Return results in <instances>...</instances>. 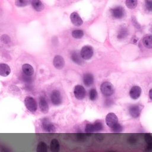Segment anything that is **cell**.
Masks as SVG:
<instances>
[{"mask_svg":"<svg viewBox=\"0 0 152 152\" xmlns=\"http://www.w3.org/2000/svg\"><path fill=\"white\" fill-rule=\"evenodd\" d=\"M100 90L103 95L109 96L113 93L114 88L111 83L109 82H104L101 85Z\"/></svg>","mask_w":152,"mask_h":152,"instance_id":"1","label":"cell"},{"mask_svg":"<svg viewBox=\"0 0 152 152\" xmlns=\"http://www.w3.org/2000/svg\"><path fill=\"white\" fill-rule=\"evenodd\" d=\"M25 104L27 109L32 112H35L38 109L37 103L36 100L32 97H26L25 99Z\"/></svg>","mask_w":152,"mask_h":152,"instance_id":"2","label":"cell"},{"mask_svg":"<svg viewBox=\"0 0 152 152\" xmlns=\"http://www.w3.org/2000/svg\"><path fill=\"white\" fill-rule=\"evenodd\" d=\"M80 55L81 58L85 60H90L93 55V49L92 47L88 45L83 47L81 50Z\"/></svg>","mask_w":152,"mask_h":152,"instance_id":"3","label":"cell"},{"mask_svg":"<svg viewBox=\"0 0 152 152\" xmlns=\"http://www.w3.org/2000/svg\"><path fill=\"white\" fill-rule=\"evenodd\" d=\"M106 123L111 128H114L118 123V119L114 113H109L106 117Z\"/></svg>","mask_w":152,"mask_h":152,"instance_id":"4","label":"cell"},{"mask_svg":"<svg viewBox=\"0 0 152 152\" xmlns=\"http://www.w3.org/2000/svg\"><path fill=\"white\" fill-rule=\"evenodd\" d=\"M51 100L54 105H59L62 102V97L60 91L54 90L51 95Z\"/></svg>","mask_w":152,"mask_h":152,"instance_id":"5","label":"cell"},{"mask_svg":"<svg viewBox=\"0 0 152 152\" xmlns=\"http://www.w3.org/2000/svg\"><path fill=\"white\" fill-rule=\"evenodd\" d=\"M74 93L77 99L81 100L83 99L86 96V90L82 86L77 85L74 88Z\"/></svg>","mask_w":152,"mask_h":152,"instance_id":"6","label":"cell"},{"mask_svg":"<svg viewBox=\"0 0 152 152\" xmlns=\"http://www.w3.org/2000/svg\"><path fill=\"white\" fill-rule=\"evenodd\" d=\"M111 13L113 17L116 19H121L125 15V11L122 7L117 6L111 10Z\"/></svg>","mask_w":152,"mask_h":152,"instance_id":"7","label":"cell"},{"mask_svg":"<svg viewBox=\"0 0 152 152\" xmlns=\"http://www.w3.org/2000/svg\"><path fill=\"white\" fill-rule=\"evenodd\" d=\"M53 64L54 67L58 70L63 68L65 65V61L64 58L60 55H56L53 61Z\"/></svg>","mask_w":152,"mask_h":152,"instance_id":"8","label":"cell"},{"mask_svg":"<svg viewBox=\"0 0 152 152\" xmlns=\"http://www.w3.org/2000/svg\"><path fill=\"white\" fill-rule=\"evenodd\" d=\"M42 127L44 129L48 132H54L55 131V126L48 119H44L42 121Z\"/></svg>","mask_w":152,"mask_h":152,"instance_id":"9","label":"cell"},{"mask_svg":"<svg viewBox=\"0 0 152 152\" xmlns=\"http://www.w3.org/2000/svg\"><path fill=\"white\" fill-rule=\"evenodd\" d=\"M70 19L72 23L76 26H80L83 24V20L81 18L76 12L71 13L70 16Z\"/></svg>","mask_w":152,"mask_h":152,"instance_id":"10","label":"cell"},{"mask_svg":"<svg viewBox=\"0 0 152 152\" xmlns=\"http://www.w3.org/2000/svg\"><path fill=\"white\" fill-rule=\"evenodd\" d=\"M39 106L42 112L47 113L49 111V106L48 102L44 97H41L39 101Z\"/></svg>","mask_w":152,"mask_h":152,"instance_id":"11","label":"cell"},{"mask_svg":"<svg viewBox=\"0 0 152 152\" xmlns=\"http://www.w3.org/2000/svg\"><path fill=\"white\" fill-rule=\"evenodd\" d=\"M141 93V89L137 86H133L130 91H129V95L133 99H138Z\"/></svg>","mask_w":152,"mask_h":152,"instance_id":"12","label":"cell"},{"mask_svg":"<svg viewBox=\"0 0 152 152\" xmlns=\"http://www.w3.org/2000/svg\"><path fill=\"white\" fill-rule=\"evenodd\" d=\"M11 73V68L6 64H0V76L6 77Z\"/></svg>","mask_w":152,"mask_h":152,"instance_id":"13","label":"cell"},{"mask_svg":"<svg viewBox=\"0 0 152 152\" xmlns=\"http://www.w3.org/2000/svg\"><path fill=\"white\" fill-rule=\"evenodd\" d=\"M130 115L134 118H138L140 115V109L137 105H132L129 109Z\"/></svg>","mask_w":152,"mask_h":152,"instance_id":"14","label":"cell"},{"mask_svg":"<svg viewBox=\"0 0 152 152\" xmlns=\"http://www.w3.org/2000/svg\"><path fill=\"white\" fill-rule=\"evenodd\" d=\"M32 7L36 12H41L44 9V4L39 0H33L31 2Z\"/></svg>","mask_w":152,"mask_h":152,"instance_id":"15","label":"cell"},{"mask_svg":"<svg viewBox=\"0 0 152 152\" xmlns=\"http://www.w3.org/2000/svg\"><path fill=\"white\" fill-rule=\"evenodd\" d=\"M93 81H94V78L92 74L90 73H86L83 76V82L86 86L87 87L90 86L91 85L93 84Z\"/></svg>","mask_w":152,"mask_h":152,"instance_id":"16","label":"cell"},{"mask_svg":"<svg viewBox=\"0 0 152 152\" xmlns=\"http://www.w3.org/2000/svg\"><path fill=\"white\" fill-rule=\"evenodd\" d=\"M22 70L24 74L28 76H31L34 73L33 67L28 64H25L22 66Z\"/></svg>","mask_w":152,"mask_h":152,"instance_id":"17","label":"cell"},{"mask_svg":"<svg viewBox=\"0 0 152 152\" xmlns=\"http://www.w3.org/2000/svg\"><path fill=\"white\" fill-rule=\"evenodd\" d=\"M71 58L74 63L77 64L81 65L83 64V60L81 55L78 54L77 52H73L71 55Z\"/></svg>","mask_w":152,"mask_h":152,"instance_id":"18","label":"cell"},{"mask_svg":"<svg viewBox=\"0 0 152 152\" xmlns=\"http://www.w3.org/2000/svg\"><path fill=\"white\" fill-rule=\"evenodd\" d=\"M128 35V31L125 28H121L118 31L117 38L118 39L122 40L127 37Z\"/></svg>","mask_w":152,"mask_h":152,"instance_id":"19","label":"cell"},{"mask_svg":"<svg viewBox=\"0 0 152 152\" xmlns=\"http://www.w3.org/2000/svg\"><path fill=\"white\" fill-rule=\"evenodd\" d=\"M143 45L147 48H152V36H147L143 38Z\"/></svg>","mask_w":152,"mask_h":152,"instance_id":"20","label":"cell"},{"mask_svg":"<svg viewBox=\"0 0 152 152\" xmlns=\"http://www.w3.org/2000/svg\"><path fill=\"white\" fill-rule=\"evenodd\" d=\"M137 1L136 0H127L125 1V4L128 9H134L137 6Z\"/></svg>","mask_w":152,"mask_h":152,"instance_id":"21","label":"cell"},{"mask_svg":"<svg viewBox=\"0 0 152 152\" xmlns=\"http://www.w3.org/2000/svg\"><path fill=\"white\" fill-rule=\"evenodd\" d=\"M84 35V32L81 30H75L72 32V36L75 39H80Z\"/></svg>","mask_w":152,"mask_h":152,"instance_id":"22","label":"cell"},{"mask_svg":"<svg viewBox=\"0 0 152 152\" xmlns=\"http://www.w3.org/2000/svg\"><path fill=\"white\" fill-rule=\"evenodd\" d=\"M31 1H28V0H17V1H15V4L16 6L22 7H25L27 6Z\"/></svg>","mask_w":152,"mask_h":152,"instance_id":"23","label":"cell"},{"mask_svg":"<svg viewBox=\"0 0 152 152\" xmlns=\"http://www.w3.org/2000/svg\"><path fill=\"white\" fill-rule=\"evenodd\" d=\"M51 150L53 152H57L58 151V148H59L58 141L57 140H53L51 141Z\"/></svg>","mask_w":152,"mask_h":152,"instance_id":"24","label":"cell"},{"mask_svg":"<svg viewBox=\"0 0 152 152\" xmlns=\"http://www.w3.org/2000/svg\"><path fill=\"white\" fill-rule=\"evenodd\" d=\"M37 152H47V145L44 142H40L38 145Z\"/></svg>","mask_w":152,"mask_h":152,"instance_id":"25","label":"cell"},{"mask_svg":"<svg viewBox=\"0 0 152 152\" xmlns=\"http://www.w3.org/2000/svg\"><path fill=\"white\" fill-rule=\"evenodd\" d=\"M85 131L87 133H91V132H95L96 131V129H95V125L94 124H87L86 127V128H85Z\"/></svg>","mask_w":152,"mask_h":152,"instance_id":"26","label":"cell"},{"mask_svg":"<svg viewBox=\"0 0 152 152\" xmlns=\"http://www.w3.org/2000/svg\"><path fill=\"white\" fill-rule=\"evenodd\" d=\"M97 96V91L95 89H91L89 93V97L91 100H95Z\"/></svg>","mask_w":152,"mask_h":152,"instance_id":"27","label":"cell"},{"mask_svg":"<svg viewBox=\"0 0 152 152\" xmlns=\"http://www.w3.org/2000/svg\"><path fill=\"white\" fill-rule=\"evenodd\" d=\"M1 41L4 44H9L10 42V38L7 35H3L1 36Z\"/></svg>","mask_w":152,"mask_h":152,"instance_id":"28","label":"cell"},{"mask_svg":"<svg viewBox=\"0 0 152 152\" xmlns=\"http://www.w3.org/2000/svg\"><path fill=\"white\" fill-rule=\"evenodd\" d=\"M122 127L120 124H118L117 125H116L114 128H112V131L115 132H119L122 131Z\"/></svg>","mask_w":152,"mask_h":152,"instance_id":"29","label":"cell"},{"mask_svg":"<svg viewBox=\"0 0 152 152\" xmlns=\"http://www.w3.org/2000/svg\"><path fill=\"white\" fill-rule=\"evenodd\" d=\"M145 7L148 11L152 12V1H146Z\"/></svg>","mask_w":152,"mask_h":152,"instance_id":"30","label":"cell"},{"mask_svg":"<svg viewBox=\"0 0 152 152\" xmlns=\"http://www.w3.org/2000/svg\"><path fill=\"white\" fill-rule=\"evenodd\" d=\"M95 125L96 131H99L103 129V125L100 122H97Z\"/></svg>","mask_w":152,"mask_h":152,"instance_id":"31","label":"cell"},{"mask_svg":"<svg viewBox=\"0 0 152 152\" xmlns=\"http://www.w3.org/2000/svg\"><path fill=\"white\" fill-rule=\"evenodd\" d=\"M149 97L151 100H152V89L149 91Z\"/></svg>","mask_w":152,"mask_h":152,"instance_id":"32","label":"cell"}]
</instances>
